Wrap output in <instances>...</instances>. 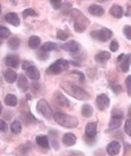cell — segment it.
<instances>
[{"mask_svg":"<svg viewBox=\"0 0 131 156\" xmlns=\"http://www.w3.org/2000/svg\"><path fill=\"white\" fill-rule=\"evenodd\" d=\"M61 87H62V89L67 94H69L71 97L76 98V99H78V101H87V99H89V97H90L89 94L85 89L80 88L76 84L71 83V81H68V80L62 81V83H61Z\"/></svg>","mask_w":131,"mask_h":156,"instance_id":"cell-1","label":"cell"},{"mask_svg":"<svg viewBox=\"0 0 131 156\" xmlns=\"http://www.w3.org/2000/svg\"><path fill=\"white\" fill-rule=\"evenodd\" d=\"M53 119L57 124H59L60 126L66 127V128H76L79 124L78 119L75 116L63 114V113H55Z\"/></svg>","mask_w":131,"mask_h":156,"instance_id":"cell-2","label":"cell"},{"mask_svg":"<svg viewBox=\"0 0 131 156\" xmlns=\"http://www.w3.org/2000/svg\"><path fill=\"white\" fill-rule=\"evenodd\" d=\"M71 17L73 20V28L76 33H83L88 25V19L77 9H73L71 11Z\"/></svg>","mask_w":131,"mask_h":156,"instance_id":"cell-3","label":"cell"},{"mask_svg":"<svg viewBox=\"0 0 131 156\" xmlns=\"http://www.w3.org/2000/svg\"><path fill=\"white\" fill-rule=\"evenodd\" d=\"M69 62L66 60V59H58L53 62L52 65H50L48 68H47V73L49 75H59L62 72H66L69 69Z\"/></svg>","mask_w":131,"mask_h":156,"instance_id":"cell-4","label":"cell"},{"mask_svg":"<svg viewBox=\"0 0 131 156\" xmlns=\"http://www.w3.org/2000/svg\"><path fill=\"white\" fill-rule=\"evenodd\" d=\"M123 122V112L119 108H115L111 112V118L109 122V129H117L122 125Z\"/></svg>","mask_w":131,"mask_h":156,"instance_id":"cell-5","label":"cell"},{"mask_svg":"<svg viewBox=\"0 0 131 156\" xmlns=\"http://www.w3.org/2000/svg\"><path fill=\"white\" fill-rule=\"evenodd\" d=\"M97 132H98V123L97 122H91L86 125L85 128V140L87 143L92 144L96 140L97 137Z\"/></svg>","mask_w":131,"mask_h":156,"instance_id":"cell-6","label":"cell"},{"mask_svg":"<svg viewBox=\"0 0 131 156\" xmlns=\"http://www.w3.org/2000/svg\"><path fill=\"white\" fill-rule=\"evenodd\" d=\"M37 112L39 113L41 116H43L47 119H50L53 116L52 108L50 107V105L48 104V101L46 99H39L37 103Z\"/></svg>","mask_w":131,"mask_h":156,"instance_id":"cell-7","label":"cell"},{"mask_svg":"<svg viewBox=\"0 0 131 156\" xmlns=\"http://www.w3.org/2000/svg\"><path fill=\"white\" fill-rule=\"evenodd\" d=\"M90 36L99 40V41L106 42L108 41L109 39H111V37L113 36V33L108 28H101L100 30H92L90 33Z\"/></svg>","mask_w":131,"mask_h":156,"instance_id":"cell-8","label":"cell"},{"mask_svg":"<svg viewBox=\"0 0 131 156\" xmlns=\"http://www.w3.org/2000/svg\"><path fill=\"white\" fill-rule=\"evenodd\" d=\"M110 105V98L107 94H100L97 96L96 99V106L99 111H106Z\"/></svg>","mask_w":131,"mask_h":156,"instance_id":"cell-9","label":"cell"},{"mask_svg":"<svg viewBox=\"0 0 131 156\" xmlns=\"http://www.w3.org/2000/svg\"><path fill=\"white\" fill-rule=\"evenodd\" d=\"M61 48L63 50L68 52H71V54H76V52L79 51V49H80V45H79L78 41H76V40H70V41H67L65 42L63 45H61Z\"/></svg>","mask_w":131,"mask_h":156,"instance_id":"cell-10","label":"cell"},{"mask_svg":"<svg viewBox=\"0 0 131 156\" xmlns=\"http://www.w3.org/2000/svg\"><path fill=\"white\" fill-rule=\"evenodd\" d=\"M5 64H6L8 67H10V68H18V66H19V64H20L19 56L15 55V54L8 55L6 58H5Z\"/></svg>","mask_w":131,"mask_h":156,"instance_id":"cell-11","label":"cell"},{"mask_svg":"<svg viewBox=\"0 0 131 156\" xmlns=\"http://www.w3.org/2000/svg\"><path fill=\"white\" fill-rule=\"evenodd\" d=\"M120 148H121V145L118 140H112L107 145V153L110 156L118 155L119 152H120Z\"/></svg>","mask_w":131,"mask_h":156,"instance_id":"cell-12","label":"cell"},{"mask_svg":"<svg viewBox=\"0 0 131 156\" xmlns=\"http://www.w3.org/2000/svg\"><path fill=\"white\" fill-rule=\"evenodd\" d=\"M53 98H55L56 103L59 105L60 107H69L70 106V101H68V98H66L59 91L53 95Z\"/></svg>","mask_w":131,"mask_h":156,"instance_id":"cell-13","label":"cell"},{"mask_svg":"<svg viewBox=\"0 0 131 156\" xmlns=\"http://www.w3.org/2000/svg\"><path fill=\"white\" fill-rule=\"evenodd\" d=\"M5 20H6L8 23L12 25V26L17 27V26H19V25H20V18L16 12L7 13L6 16H5Z\"/></svg>","mask_w":131,"mask_h":156,"instance_id":"cell-14","label":"cell"},{"mask_svg":"<svg viewBox=\"0 0 131 156\" xmlns=\"http://www.w3.org/2000/svg\"><path fill=\"white\" fill-rule=\"evenodd\" d=\"M77 143V137L75 134L66 133L62 136V144L66 146H73Z\"/></svg>","mask_w":131,"mask_h":156,"instance_id":"cell-15","label":"cell"},{"mask_svg":"<svg viewBox=\"0 0 131 156\" xmlns=\"http://www.w3.org/2000/svg\"><path fill=\"white\" fill-rule=\"evenodd\" d=\"M27 73V76L30 78V79H32L33 81H38L40 78V72L38 70V68H37L36 66H31V67H29V68L26 70Z\"/></svg>","mask_w":131,"mask_h":156,"instance_id":"cell-16","label":"cell"},{"mask_svg":"<svg viewBox=\"0 0 131 156\" xmlns=\"http://www.w3.org/2000/svg\"><path fill=\"white\" fill-rule=\"evenodd\" d=\"M88 11L89 13H91L92 16L96 17H101L105 13V9L101 6H99V5H91V6H89Z\"/></svg>","mask_w":131,"mask_h":156,"instance_id":"cell-17","label":"cell"},{"mask_svg":"<svg viewBox=\"0 0 131 156\" xmlns=\"http://www.w3.org/2000/svg\"><path fill=\"white\" fill-rule=\"evenodd\" d=\"M123 13H125V11H123V8L121 6H119V5H112L111 9H110V15L112 17H115L117 19H120V18H122Z\"/></svg>","mask_w":131,"mask_h":156,"instance_id":"cell-18","label":"cell"},{"mask_svg":"<svg viewBox=\"0 0 131 156\" xmlns=\"http://www.w3.org/2000/svg\"><path fill=\"white\" fill-rule=\"evenodd\" d=\"M110 58H111V54L109 51H99L98 54L95 56L96 62H100V64H103V62H106Z\"/></svg>","mask_w":131,"mask_h":156,"instance_id":"cell-19","label":"cell"},{"mask_svg":"<svg viewBox=\"0 0 131 156\" xmlns=\"http://www.w3.org/2000/svg\"><path fill=\"white\" fill-rule=\"evenodd\" d=\"M17 79H18V83H17L18 88L21 89L22 91H27V89H28V87H29V84H28V79H27L26 76L19 75Z\"/></svg>","mask_w":131,"mask_h":156,"instance_id":"cell-20","label":"cell"},{"mask_svg":"<svg viewBox=\"0 0 131 156\" xmlns=\"http://www.w3.org/2000/svg\"><path fill=\"white\" fill-rule=\"evenodd\" d=\"M5 79H6L7 83H9V84H13L15 81L17 80V78H18V75H17V73L12 69H8L5 72Z\"/></svg>","mask_w":131,"mask_h":156,"instance_id":"cell-21","label":"cell"},{"mask_svg":"<svg viewBox=\"0 0 131 156\" xmlns=\"http://www.w3.org/2000/svg\"><path fill=\"white\" fill-rule=\"evenodd\" d=\"M36 143L38 144L40 147H42V148H46V150L49 148V138H48V136H45V135L37 136Z\"/></svg>","mask_w":131,"mask_h":156,"instance_id":"cell-22","label":"cell"},{"mask_svg":"<svg viewBox=\"0 0 131 156\" xmlns=\"http://www.w3.org/2000/svg\"><path fill=\"white\" fill-rule=\"evenodd\" d=\"M5 104L7 106H10V107H15L18 104V98H17L16 95L13 94H8L5 97Z\"/></svg>","mask_w":131,"mask_h":156,"instance_id":"cell-23","label":"cell"},{"mask_svg":"<svg viewBox=\"0 0 131 156\" xmlns=\"http://www.w3.org/2000/svg\"><path fill=\"white\" fill-rule=\"evenodd\" d=\"M28 45L31 49H38L41 46V39L38 36H31L28 40Z\"/></svg>","mask_w":131,"mask_h":156,"instance_id":"cell-24","label":"cell"},{"mask_svg":"<svg viewBox=\"0 0 131 156\" xmlns=\"http://www.w3.org/2000/svg\"><path fill=\"white\" fill-rule=\"evenodd\" d=\"M93 114V108H92L91 105L89 104H85L82 105L81 107V115L83 117H91Z\"/></svg>","mask_w":131,"mask_h":156,"instance_id":"cell-25","label":"cell"},{"mask_svg":"<svg viewBox=\"0 0 131 156\" xmlns=\"http://www.w3.org/2000/svg\"><path fill=\"white\" fill-rule=\"evenodd\" d=\"M19 46H20V39L18 38V37H11V38L8 40V47H9L11 50L18 49Z\"/></svg>","mask_w":131,"mask_h":156,"instance_id":"cell-26","label":"cell"},{"mask_svg":"<svg viewBox=\"0 0 131 156\" xmlns=\"http://www.w3.org/2000/svg\"><path fill=\"white\" fill-rule=\"evenodd\" d=\"M10 129H11V132H12L13 134L18 135V134H20L21 130H22V125H21V123H20L18 119L13 120L12 124H11V126H10Z\"/></svg>","mask_w":131,"mask_h":156,"instance_id":"cell-27","label":"cell"},{"mask_svg":"<svg viewBox=\"0 0 131 156\" xmlns=\"http://www.w3.org/2000/svg\"><path fill=\"white\" fill-rule=\"evenodd\" d=\"M56 48H57V44H55V42H52V41H47L41 46V50L46 52L52 51V50H55Z\"/></svg>","mask_w":131,"mask_h":156,"instance_id":"cell-28","label":"cell"},{"mask_svg":"<svg viewBox=\"0 0 131 156\" xmlns=\"http://www.w3.org/2000/svg\"><path fill=\"white\" fill-rule=\"evenodd\" d=\"M129 67H130V62H129L128 55H126V58L120 62V68L123 73H128Z\"/></svg>","mask_w":131,"mask_h":156,"instance_id":"cell-29","label":"cell"},{"mask_svg":"<svg viewBox=\"0 0 131 156\" xmlns=\"http://www.w3.org/2000/svg\"><path fill=\"white\" fill-rule=\"evenodd\" d=\"M11 35L10 33V30L5 26H0V38L1 39H5V38H8V37Z\"/></svg>","mask_w":131,"mask_h":156,"instance_id":"cell-30","label":"cell"},{"mask_svg":"<svg viewBox=\"0 0 131 156\" xmlns=\"http://www.w3.org/2000/svg\"><path fill=\"white\" fill-rule=\"evenodd\" d=\"M22 16L26 18V17H37L38 13L36 12V10H33L32 8H27V9L23 10Z\"/></svg>","mask_w":131,"mask_h":156,"instance_id":"cell-31","label":"cell"},{"mask_svg":"<svg viewBox=\"0 0 131 156\" xmlns=\"http://www.w3.org/2000/svg\"><path fill=\"white\" fill-rule=\"evenodd\" d=\"M57 38L59 39V40L65 41V40H67V39L69 38V34L63 31V30H58V31H57Z\"/></svg>","mask_w":131,"mask_h":156,"instance_id":"cell-32","label":"cell"},{"mask_svg":"<svg viewBox=\"0 0 131 156\" xmlns=\"http://www.w3.org/2000/svg\"><path fill=\"white\" fill-rule=\"evenodd\" d=\"M123 34H125L126 38L131 40V26L126 25V26L123 27Z\"/></svg>","mask_w":131,"mask_h":156,"instance_id":"cell-33","label":"cell"},{"mask_svg":"<svg viewBox=\"0 0 131 156\" xmlns=\"http://www.w3.org/2000/svg\"><path fill=\"white\" fill-rule=\"evenodd\" d=\"M126 87H127V93L131 97V75L126 78Z\"/></svg>","mask_w":131,"mask_h":156,"instance_id":"cell-34","label":"cell"},{"mask_svg":"<svg viewBox=\"0 0 131 156\" xmlns=\"http://www.w3.org/2000/svg\"><path fill=\"white\" fill-rule=\"evenodd\" d=\"M125 132L131 136V119H127L125 122Z\"/></svg>","mask_w":131,"mask_h":156,"instance_id":"cell-35","label":"cell"},{"mask_svg":"<svg viewBox=\"0 0 131 156\" xmlns=\"http://www.w3.org/2000/svg\"><path fill=\"white\" fill-rule=\"evenodd\" d=\"M37 56H38V58L41 59V60H46V59L49 58V55L47 54L46 51H42L41 49H40L39 51H38V54H37Z\"/></svg>","mask_w":131,"mask_h":156,"instance_id":"cell-36","label":"cell"},{"mask_svg":"<svg viewBox=\"0 0 131 156\" xmlns=\"http://www.w3.org/2000/svg\"><path fill=\"white\" fill-rule=\"evenodd\" d=\"M119 49V42L117 40H112L111 44H110V50L112 52H116Z\"/></svg>","mask_w":131,"mask_h":156,"instance_id":"cell-37","label":"cell"},{"mask_svg":"<svg viewBox=\"0 0 131 156\" xmlns=\"http://www.w3.org/2000/svg\"><path fill=\"white\" fill-rule=\"evenodd\" d=\"M8 130V125L3 119H0V132H7Z\"/></svg>","mask_w":131,"mask_h":156,"instance_id":"cell-38","label":"cell"},{"mask_svg":"<svg viewBox=\"0 0 131 156\" xmlns=\"http://www.w3.org/2000/svg\"><path fill=\"white\" fill-rule=\"evenodd\" d=\"M112 90L115 91L116 94H119V93H121L122 91V87L120 85H112Z\"/></svg>","mask_w":131,"mask_h":156,"instance_id":"cell-39","label":"cell"},{"mask_svg":"<svg viewBox=\"0 0 131 156\" xmlns=\"http://www.w3.org/2000/svg\"><path fill=\"white\" fill-rule=\"evenodd\" d=\"M50 3H51V6H52L55 9H60L61 6H62V3L60 2V1H50Z\"/></svg>","mask_w":131,"mask_h":156,"instance_id":"cell-40","label":"cell"},{"mask_svg":"<svg viewBox=\"0 0 131 156\" xmlns=\"http://www.w3.org/2000/svg\"><path fill=\"white\" fill-rule=\"evenodd\" d=\"M31 66H32V64H31V62H29V60H25V62H22L23 70H27V69L29 68V67H31Z\"/></svg>","mask_w":131,"mask_h":156,"instance_id":"cell-41","label":"cell"},{"mask_svg":"<svg viewBox=\"0 0 131 156\" xmlns=\"http://www.w3.org/2000/svg\"><path fill=\"white\" fill-rule=\"evenodd\" d=\"M73 74H76V75L78 76L79 79H80L81 81H85V76H83V74H82V73H80V72H73Z\"/></svg>","mask_w":131,"mask_h":156,"instance_id":"cell-42","label":"cell"},{"mask_svg":"<svg viewBox=\"0 0 131 156\" xmlns=\"http://www.w3.org/2000/svg\"><path fill=\"white\" fill-rule=\"evenodd\" d=\"M125 58H126V55H125V54H121V55H120V56L118 57V59H117V60H118L119 62H121Z\"/></svg>","mask_w":131,"mask_h":156,"instance_id":"cell-43","label":"cell"},{"mask_svg":"<svg viewBox=\"0 0 131 156\" xmlns=\"http://www.w3.org/2000/svg\"><path fill=\"white\" fill-rule=\"evenodd\" d=\"M1 112H2V104H1V101H0V114H1Z\"/></svg>","mask_w":131,"mask_h":156,"instance_id":"cell-44","label":"cell"},{"mask_svg":"<svg viewBox=\"0 0 131 156\" xmlns=\"http://www.w3.org/2000/svg\"><path fill=\"white\" fill-rule=\"evenodd\" d=\"M128 114H129V116H130V119H131V106H130V108H129V112H128Z\"/></svg>","mask_w":131,"mask_h":156,"instance_id":"cell-45","label":"cell"},{"mask_svg":"<svg viewBox=\"0 0 131 156\" xmlns=\"http://www.w3.org/2000/svg\"><path fill=\"white\" fill-rule=\"evenodd\" d=\"M2 45V41H1V38H0V46Z\"/></svg>","mask_w":131,"mask_h":156,"instance_id":"cell-46","label":"cell"},{"mask_svg":"<svg viewBox=\"0 0 131 156\" xmlns=\"http://www.w3.org/2000/svg\"><path fill=\"white\" fill-rule=\"evenodd\" d=\"M0 13H1V6H0Z\"/></svg>","mask_w":131,"mask_h":156,"instance_id":"cell-47","label":"cell"}]
</instances>
